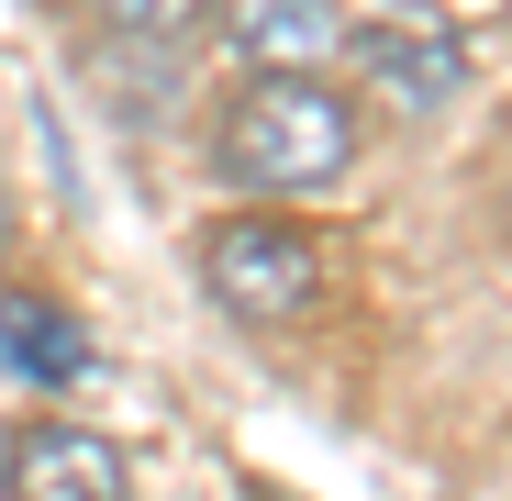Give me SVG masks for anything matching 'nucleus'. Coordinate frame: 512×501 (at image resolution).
<instances>
[{"label":"nucleus","instance_id":"obj_3","mask_svg":"<svg viewBox=\"0 0 512 501\" xmlns=\"http://www.w3.org/2000/svg\"><path fill=\"white\" fill-rule=\"evenodd\" d=\"M12 501H134V468L90 424H34L12 446Z\"/></svg>","mask_w":512,"mask_h":501},{"label":"nucleus","instance_id":"obj_2","mask_svg":"<svg viewBox=\"0 0 512 501\" xmlns=\"http://www.w3.org/2000/svg\"><path fill=\"white\" fill-rule=\"evenodd\" d=\"M201 279H212V301L234 312V323H290V312H312V290H323V268H312V234L301 223H256V212H234V223H212L201 234Z\"/></svg>","mask_w":512,"mask_h":501},{"label":"nucleus","instance_id":"obj_4","mask_svg":"<svg viewBox=\"0 0 512 501\" xmlns=\"http://www.w3.org/2000/svg\"><path fill=\"white\" fill-rule=\"evenodd\" d=\"M368 78L401 112H446L468 90V45L457 34H423V23H368Z\"/></svg>","mask_w":512,"mask_h":501},{"label":"nucleus","instance_id":"obj_7","mask_svg":"<svg viewBox=\"0 0 512 501\" xmlns=\"http://www.w3.org/2000/svg\"><path fill=\"white\" fill-rule=\"evenodd\" d=\"M90 12H101L112 34H190L201 0H90Z\"/></svg>","mask_w":512,"mask_h":501},{"label":"nucleus","instance_id":"obj_1","mask_svg":"<svg viewBox=\"0 0 512 501\" xmlns=\"http://www.w3.org/2000/svg\"><path fill=\"white\" fill-rule=\"evenodd\" d=\"M357 167V112L312 67H256V90L223 112V179L245 190H334Z\"/></svg>","mask_w":512,"mask_h":501},{"label":"nucleus","instance_id":"obj_5","mask_svg":"<svg viewBox=\"0 0 512 501\" xmlns=\"http://www.w3.org/2000/svg\"><path fill=\"white\" fill-rule=\"evenodd\" d=\"M223 23H234L245 67H323L346 45V12L334 0H223Z\"/></svg>","mask_w":512,"mask_h":501},{"label":"nucleus","instance_id":"obj_6","mask_svg":"<svg viewBox=\"0 0 512 501\" xmlns=\"http://www.w3.org/2000/svg\"><path fill=\"white\" fill-rule=\"evenodd\" d=\"M0 368H12V379H45V390H78V379L101 368V346H90L56 301H0Z\"/></svg>","mask_w":512,"mask_h":501}]
</instances>
